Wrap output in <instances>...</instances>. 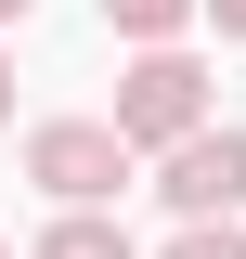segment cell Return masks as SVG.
<instances>
[{"label": "cell", "mask_w": 246, "mask_h": 259, "mask_svg": "<svg viewBox=\"0 0 246 259\" xmlns=\"http://www.w3.org/2000/svg\"><path fill=\"white\" fill-rule=\"evenodd\" d=\"M194 130H208V65L169 39V52H143L117 78V143L130 156H169V143H194Z\"/></svg>", "instance_id": "1"}, {"label": "cell", "mask_w": 246, "mask_h": 259, "mask_svg": "<svg viewBox=\"0 0 246 259\" xmlns=\"http://www.w3.org/2000/svg\"><path fill=\"white\" fill-rule=\"evenodd\" d=\"M26 182L52 194V207H104V194H130L117 117H39V130H26Z\"/></svg>", "instance_id": "2"}, {"label": "cell", "mask_w": 246, "mask_h": 259, "mask_svg": "<svg viewBox=\"0 0 246 259\" xmlns=\"http://www.w3.org/2000/svg\"><path fill=\"white\" fill-rule=\"evenodd\" d=\"M155 194H169L182 221H233V207H246V130H194V143H169V156H155Z\"/></svg>", "instance_id": "3"}, {"label": "cell", "mask_w": 246, "mask_h": 259, "mask_svg": "<svg viewBox=\"0 0 246 259\" xmlns=\"http://www.w3.org/2000/svg\"><path fill=\"white\" fill-rule=\"evenodd\" d=\"M26 259H143V246H130V233H117V221H104V207H65V221H52V233H39V246H26Z\"/></svg>", "instance_id": "4"}, {"label": "cell", "mask_w": 246, "mask_h": 259, "mask_svg": "<svg viewBox=\"0 0 246 259\" xmlns=\"http://www.w3.org/2000/svg\"><path fill=\"white\" fill-rule=\"evenodd\" d=\"M194 13H208V0H104V26H117L130 52H169V39H182Z\"/></svg>", "instance_id": "5"}, {"label": "cell", "mask_w": 246, "mask_h": 259, "mask_svg": "<svg viewBox=\"0 0 246 259\" xmlns=\"http://www.w3.org/2000/svg\"><path fill=\"white\" fill-rule=\"evenodd\" d=\"M169 259H246V233H233V221H182V233H169Z\"/></svg>", "instance_id": "6"}, {"label": "cell", "mask_w": 246, "mask_h": 259, "mask_svg": "<svg viewBox=\"0 0 246 259\" xmlns=\"http://www.w3.org/2000/svg\"><path fill=\"white\" fill-rule=\"evenodd\" d=\"M208 13H220V39H246V0H208Z\"/></svg>", "instance_id": "7"}, {"label": "cell", "mask_w": 246, "mask_h": 259, "mask_svg": "<svg viewBox=\"0 0 246 259\" xmlns=\"http://www.w3.org/2000/svg\"><path fill=\"white\" fill-rule=\"evenodd\" d=\"M0 130H13V52H0Z\"/></svg>", "instance_id": "8"}, {"label": "cell", "mask_w": 246, "mask_h": 259, "mask_svg": "<svg viewBox=\"0 0 246 259\" xmlns=\"http://www.w3.org/2000/svg\"><path fill=\"white\" fill-rule=\"evenodd\" d=\"M26 13H39V0H0V26H26Z\"/></svg>", "instance_id": "9"}, {"label": "cell", "mask_w": 246, "mask_h": 259, "mask_svg": "<svg viewBox=\"0 0 246 259\" xmlns=\"http://www.w3.org/2000/svg\"><path fill=\"white\" fill-rule=\"evenodd\" d=\"M0 259H13V233H0Z\"/></svg>", "instance_id": "10"}]
</instances>
